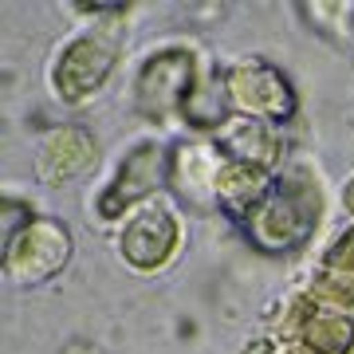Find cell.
Wrapping results in <instances>:
<instances>
[{
	"mask_svg": "<svg viewBox=\"0 0 354 354\" xmlns=\"http://www.w3.org/2000/svg\"><path fill=\"white\" fill-rule=\"evenodd\" d=\"M319 213H323V193H319L315 177L307 169H291L272 185L264 201L241 216V225L248 228L256 248L291 252L295 244H304L311 236V228L319 225Z\"/></svg>",
	"mask_w": 354,
	"mask_h": 354,
	"instance_id": "1",
	"label": "cell"
},
{
	"mask_svg": "<svg viewBox=\"0 0 354 354\" xmlns=\"http://www.w3.org/2000/svg\"><path fill=\"white\" fill-rule=\"evenodd\" d=\"M118 64V36L114 28H95L87 36H79L64 51V59L55 64V91L67 102H79L102 87V79L111 75Z\"/></svg>",
	"mask_w": 354,
	"mask_h": 354,
	"instance_id": "2",
	"label": "cell"
},
{
	"mask_svg": "<svg viewBox=\"0 0 354 354\" xmlns=\"http://www.w3.org/2000/svg\"><path fill=\"white\" fill-rule=\"evenodd\" d=\"M193 87H197L193 55L185 48H169V51H158L153 59H146L138 87H134V99H138V111L146 118H162V114L185 106Z\"/></svg>",
	"mask_w": 354,
	"mask_h": 354,
	"instance_id": "3",
	"label": "cell"
},
{
	"mask_svg": "<svg viewBox=\"0 0 354 354\" xmlns=\"http://www.w3.org/2000/svg\"><path fill=\"white\" fill-rule=\"evenodd\" d=\"M71 256V236L59 221H32V225L4 248V264L16 283H39L55 276Z\"/></svg>",
	"mask_w": 354,
	"mask_h": 354,
	"instance_id": "4",
	"label": "cell"
},
{
	"mask_svg": "<svg viewBox=\"0 0 354 354\" xmlns=\"http://www.w3.org/2000/svg\"><path fill=\"white\" fill-rule=\"evenodd\" d=\"M228 99L244 111V118H268V122H283L295 114V91L276 67L268 64H244L232 67L225 79Z\"/></svg>",
	"mask_w": 354,
	"mask_h": 354,
	"instance_id": "5",
	"label": "cell"
},
{
	"mask_svg": "<svg viewBox=\"0 0 354 354\" xmlns=\"http://www.w3.org/2000/svg\"><path fill=\"white\" fill-rule=\"evenodd\" d=\"M177 248V216L165 205H146L127 228H122V256L130 268L153 272L162 268Z\"/></svg>",
	"mask_w": 354,
	"mask_h": 354,
	"instance_id": "6",
	"label": "cell"
},
{
	"mask_svg": "<svg viewBox=\"0 0 354 354\" xmlns=\"http://www.w3.org/2000/svg\"><path fill=\"white\" fill-rule=\"evenodd\" d=\"M162 174H165V153H162V146L142 142L138 150H130L127 162L118 165V177L111 181V189L102 193L99 213H102V216H118L122 209H130L134 201L150 197V193L162 185Z\"/></svg>",
	"mask_w": 354,
	"mask_h": 354,
	"instance_id": "7",
	"label": "cell"
},
{
	"mask_svg": "<svg viewBox=\"0 0 354 354\" xmlns=\"http://www.w3.org/2000/svg\"><path fill=\"white\" fill-rule=\"evenodd\" d=\"M221 150L213 146H201V142H189V146H177L169 153V181L181 201L197 205V209H209L216 205V177H221Z\"/></svg>",
	"mask_w": 354,
	"mask_h": 354,
	"instance_id": "8",
	"label": "cell"
},
{
	"mask_svg": "<svg viewBox=\"0 0 354 354\" xmlns=\"http://www.w3.org/2000/svg\"><path fill=\"white\" fill-rule=\"evenodd\" d=\"M216 146L221 153H228L232 162L256 165V169H272L279 158V142L272 138V130L256 118H228L225 127L216 130Z\"/></svg>",
	"mask_w": 354,
	"mask_h": 354,
	"instance_id": "9",
	"label": "cell"
},
{
	"mask_svg": "<svg viewBox=\"0 0 354 354\" xmlns=\"http://www.w3.org/2000/svg\"><path fill=\"white\" fill-rule=\"evenodd\" d=\"M276 185V177L268 169H256V165H241V162H225L221 165V177H216V201L232 209V213H248L264 201Z\"/></svg>",
	"mask_w": 354,
	"mask_h": 354,
	"instance_id": "10",
	"label": "cell"
},
{
	"mask_svg": "<svg viewBox=\"0 0 354 354\" xmlns=\"http://www.w3.org/2000/svg\"><path fill=\"white\" fill-rule=\"evenodd\" d=\"M95 158V142L83 130H55L39 153V174L48 181H67Z\"/></svg>",
	"mask_w": 354,
	"mask_h": 354,
	"instance_id": "11",
	"label": "cell"
},
{
	"mask_svg": "<svg viewBox=\"0 0 354 354\" xmlns=\"http://www.w3.org/2000/svg\"><path fill=\"white\" fill-rule=\"evenodd\" d=\"M304 342L311 354H351L354 351V323L339 311H311L304 323Z\"/></svg>",
	"mask_w": 354,
	"mask_h": 354,
	"instance_id": "12",
	"label": "cell"
},
{
	"mask_svg": "<svg viewBox=\"0 0 354 354\" xmlns=\"http://www.w3.org/2000/svg\"><path fill=\"white\" fill-rule=\"evenodd\" d=\"M181 111H185V118H189V122H197V127H216V130H221L228 122L225 95H221V91H213L209 83H197Z\"/></svg>",
	"mask_w": 354,
	"mask_h": 354,
	"instance_id": "13",
	"label": "cell"
},
{
	"mask_svg": "<svg viewBox=\"0 0 354 354\" xmlns=\"http://www.w3.org/2000/svg\"><path fill=\"white\" fill-rule=\"evenodd\" d=\"M327 272L354 276V228H351V232H342L339 241L327 248Z\"/></svg>",
	"mask_w": 354,
	"mask_h": 354,
	"instance_id": "14",
	"label": "cell"
},
{
	"mask_svg": "<svg viewBox=\"0 0 354 354\" xmlns=\"http://www.w3.org/2000/svg\"><path fill=\"white\" fill-rule=\"evenodd\" d=\"M315 291L323 299H335V304H354V279L339 276V272H323L315 283Z\"/></svg>",
	"mask_w": 354,
	"mask_h": 354,
	"instance_id": "15",
	"label": "cell"
},
{
	"mask_svg": "<svg viewBox=\"0 0 354 354\" xmlns=\"http://www.w3.org/2000/svg\"><path fill=\"white\" fill-rule=\"evenodd\" d=\"M32 225V213H28V205H20V201H4V248H12V241L24 232V228Z\"/></svg>",
	"mask_w": 354,
	"mask_h": 354,
	"instance_id": "16",
	"label": "cell"
},
{
	"mask_svg": "<svg viewBox=\"0 0 354 354\" xmlns=\"http://www.w3.org/2000/svg\"><path fill=\"white\" fill-rule=\"evenodd\" d=\"M346 209H351V213H354V181H351V185H346Z\"/></svg>",
	"mask_w": 354,
	"mask_h": 354,
	"instance_id": "17",
	"label": "cell"
}]
</instances>
